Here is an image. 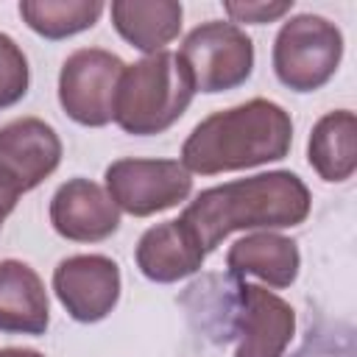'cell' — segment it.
Returning <instances> with one entry per match:
<instances>
[{"instance_id":"cell-1","label":"cell","mask_w":357,"mask_h":357,"mask_svg":"<svg viewBox=\"0 0 357 357\" xmlns=\"http://www.w3.org/2000/svg\"><path fill=\"white\" fill-rule=\"evenodd\" d=\"M312 206L307 184L290 170H268L234 178L198 192L178 223L192 234L204 254L215 251L231 231H276L307 220Z\"/></svg>"},{"instance_id":"cell-2","label":"cell","mask_w":357,"mask_h":357,"mask_svg":"<svg viewBox=\"0 0 357 357\" xmlns=\"http://www.w3.org/2000/svg\"><path fill=\"white\" fill-rule=\"evenodd\" d=\"M290 145V114L273 100L254 98L204 117L184 139L178 162L190 176H218L279 162L287 156Z\"/></svg>"},{"instance_id":"cell-3","label":"cell","mask_w":357,"mask_h":357,"mask_svg":"<svg viewBox=\"0 0 357 357\" xmlns=\"http://www.w3.org/2000/svg\"><path fill=\"white\" fill-rule=\"evenodd\" d=\"M195 84L178 53L162 50L126 64L117 95L114 123L134 137L167 131L192 103Z\"/></svg>"},{"instance_id":"cell-4","label":"cell","mask_w":357,"mask_h":357,"mask_svg":"<svg viewBox=\"0 0 357 357\" xmlns=\"http://www.w3.org/2000/svg\"><path fill=\"white\" fill-rule=\"evenodd\" d=\"M343 59V33L321 14L290 17L273 42L276 78L293 92L321 89Z\"/></svg>"},{"instance_id":"cell-5","label":"cell","mask_w":357,"mask_h":357,"mask_svg":"<svg viewBox=\"0 0 357 357\" xmlns=\"http://www.w3.org/2000/svg\"><path fill=\"white\" fill-rule=\"evenodd\" d=\"M184 59L195 92H226L248 81L254 70V42L251 36L223 20H209L192 28L178 50Z\"/></svg>"},{"instance_id":"cell-6","label":"cell","mask_w":357,"mask_h":357,"mask_svg":"<svg viewBox=\"0 0 357 357\" xmlns=\"http://www.w3.org/2000/svg\"><path fill=\"white\" fill-rule=\"evenodd\" d=\"M126 64L103 47H81L61 64L59 103L78 126L100 128L114 120V95Z\"/></svg>"},{"instance_id":"cell-7","label":"cell","mask_w":357,"mask_h":357,"mask_svg":"<svg viewBox=\"0 0 357 357\" xmlns=\"http://www.w3.org/2000/svg\"><path fill=\"white\" fill-rule=\"evenodd\" d=\"M106 192L120 212L148 218L192 192V176L178 159H117L106 167Z\"/></svg>"},{"instance_id":"cell-8","label":"cell","mask_w":357,"mask_h":357,"mask_svg":"<svg viewBox=\"0 0 357 357\" xmlns=\"http://www.w3.org/2000/svg\"><path fill=\"white\" fill-rule=\"evenodd\" d=\"M53 290L73 321H103L120 298V268L103 254H75L56 265Z\"/></svg>"},{"instance_id":"cell-9","label":"cell","mask_w":357,"mask_h":357,"mask_svg":"<svg viewBox=\"0 0 357 357\" xmlns=\"http://www.w3.org/2000/svg\"><path fill=\"white\" fill-rule=\"evenodd\" d=\"M234 357H282L296 335L293 307L268 287L237 284Z\"/></svg>"},{"instance_id":"cell-10","label":"cell","mask_w":357,"mask_h":357,"mask_svg":"<svg viewBox=\"0 0 357 357\" xmlns=\"http://www.w3.org/2000/svg\"><path fill=\"white\" fill-rule=\"evenodd\" d=\"M61 162V139L39 117H20L0 128V170L20 192L39 187Z\"/></svg>"},{"instance_id":"cell-11","label":"cell","mask_w":357,"mask_h":357,"mask_svg":"<svg viewBox=\"0 0 357 357\" xmlns=\"http://www.w3.org/2000/svg\"><path fill=\"white\" fill-rule=\"evenodd\" d=\"M50 223L64 240L98 243L117 231L120 209L106 187L89 178H70L50 198Z\"/></svg>"},{"instance_id":"cell-12","label":"cell","mask_w":357,"mask_h":357,"mask_svg":"<svg viewBox=\"0 0 357 357\" xmlns=\"http://www.w3.org/2000/svg\"><path fill=\"white\" fill-rule=\"evenodd\" d=\"M50 324V301L42 276L20 262H0V332L45 335Z\"/></svg>"},{"instance_id":"cell-13","label":"cell","mask_w":357,"mask_h":357,"mask_svg":"<svg viewBox=\"0 0 357 357\" xmlns=\"http://www.w3.org/2000/svg\"><path fill=\"white\" fill-rule=\"evenodd\" d=\"M134 259L145 279L170 284V282L192 276L204 265L206 254L201 251V245L192 240V234L176 218V220L151 226L139 237Z\"/></svg>"},{"instance_id":"cell-14","label":"cell","mask_w":357,"mask_h":357,"mask_svg":"<svg viewBox=\"0 0 357 357\" xmlns=\"http://www.w3.org/2000/svg\"><path fill=\"white\" fill-rule=\"evenodd\" d=\"M298 245L276 231H251L231 243L226 251V268L231 276H257L268 287H290L298 276Z\"/></svg>"},{"instance_id":"cell-15","label":"cell","mask_w":357,"mask_h":357,"mask_svg":"<svg viewBox=\"0 0 357 357\" xmlns=\"http://www.w3.org/2000/svg\"><path fill=\"white\" fill-rule=\"evenodd\" d=\"M112 22L117 33L145 56L162 53L181 31V3L176 0H114Z\"/></svg>"},{"instance_id":"cell-16","label":"cell","mask_w":357,"mask_h":357,"mask_svg":"<svg viewBox=\"0 0 357 357\" xmlns=\"http://www.w3.org/2000/svg\"><path fill=\"white\" fill-rule=\"evenodd\" d=\"M307 159L324 181H346L357 170V117L349 109L326 112L310 134Z\"/></svg>"},{"instance_id":"cell-17","label":"cell","mask_w":357,"mask_h":357,"mask_svg":"<svg viewBox=\"0 0 357 357\" xmlns=\"http://www.w3.org/2000/svg\"><path fill=\"white\" fill-rule=\"evenodd\" d=\"M103 8L100 0H22L20 17L33 33L56 42L92 28Z\"/></svg>"},{"instance_id":"cell-18","label":"cell","mask_w":357,"mask_h":357,"mask_svg":"<svg viewBox=\"0 0 357 357\" xmlns=\"http://www.w3.org/2000/svg\"><path fill=\"white\" fill-rule=\"evenodd\" d=\"M28 81L31 73L22 47L8 33H0V109L20 103L28 92Z\"/></svg>"},{"instance_id":"cell-19","label":"cell","mask_w":357,"mask_h":357,"mask_svg":"<svg viewBox=\"0 0 357 357\" xmlns=\"http://www.w3.org/2000/svg\"><path fill=\"white\" fill-rule=\"evenodd\" d=\"M293 0H229L223 3V11L231 17V22H251V25H265V22H276L284 14H290Z\"/></svg>"},{"instance_id":"cell-20","label":"cell","mask_w":357,"mask_h":357,"mask_svg":"<svg viewBox=\"0 0 357 357\" xmlns=\"http://www.w3.org/2000/svg\"><path fill=\"white\" fill-rule=\"evenodd\" d=\"M22 192L17 190V184L0 170V229H3V223H6V218L14 212V206H17V198H20Z\"/></svg>"},{"instance_id":"cell-21","label":"cell","mask_w":357,"mask_h":357,"mask_svg":"<svg viewBox=\"0 0 357 357\" xmlns=\"http://www.w3.org/2000/svg\"><path fill=\"white\" fill-rule=\"evenodd\" d=\"M0 357H45L36 349H0Z\"/></svg>"}]
</instances>
